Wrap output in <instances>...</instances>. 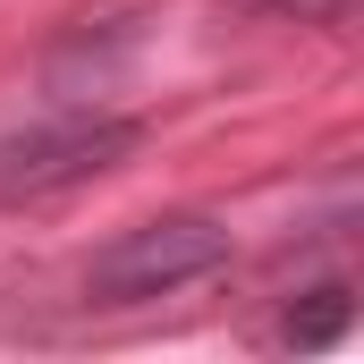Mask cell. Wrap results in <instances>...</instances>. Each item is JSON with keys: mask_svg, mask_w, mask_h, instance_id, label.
I'll return each instance as SVG.
<instances>
[{"mask_svg": "<svg viewBox=\"0 0 364 364\" xmlns=\"http://www.w3.org/2000/svg\"><path fill=\"white\" fill-rule=\"evenodd\" d=\"M229 263V229L203 220V212H170V220H144V229H119L85 272L93 305H144V296H170L186 279L220 272Z\"/></svg>", "mask_w": 364, "mask_h": 364, "instance_id": "cell-1", "label": "cell"}, {"mask_svg": "<svg viewBox=\"0 0 364 364\" xmlns=\"http://www.w3.org/2000/svg\"><path fill=\"white\" fill-rule=\"evenodd\" d=\"M127 153H136L127 119H60V127H34V136H9L0 144V203H43L60 186L102 178Z\"/></svg>", "mask_w": 364, "mask_h": 364, "instance_id": "cell-2", "label": "cell"}, {"mask_svg": "<svg viewBox=\"0 0 364 364\" xmlns=\"http://www.w3.org/2000/svg\"><path fill=\"white\" fill-rule=\"evenodd\" d=\"M348 314H356V296L331 279V288H314V305L305 314H288V348H331L339 331H348Z\"/></svg>", "mask_w": 364, "mask_h": 364, "instance_id": "cell-3", "label": "cell"}]
</instances>
